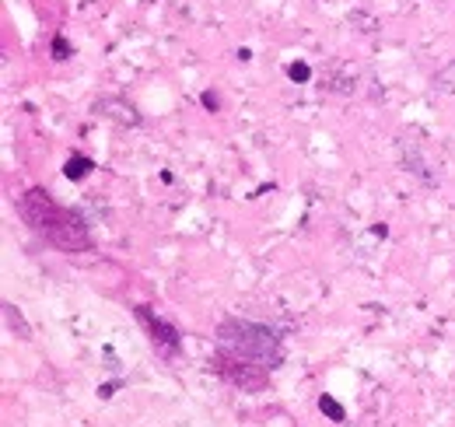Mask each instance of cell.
I'll return each mask as SVG.
<instances>
[{"label": "cell", "instance_id": "obj_11", "mask_svg": "<svg viewBox=\"0 0 455 427\" xmlns=\"http://www.w3.org/2000/svg\"><path fill=\"white\" fill-rule=\"evenodd\" d=\"M53 53H57V60H67V56H70V46H67L63 39H57V43H53Z\"/></svg>", "mask_w": 455, "mask_h": 427}, {"label": "cell", "instance_id": "obj_2", "mask_svg": "<svg viewBox=\"0 0 455 427\" xmlns=\"http://www.w3.org/2000/svg\"><path fill=\"white\" fill-rule=\"evenodd\" d=\"M218 354L238 358V361H252V365H259L267 372L281 368V361H284L281 336L270 326H259V322L249 319H225L218 326Z\"/></svg>", "mask_w": 455, "mask_h": 427}, {"label": "cell", "instance_id": "obj_3", "mask_svg": "<svg viewBox=\"0 0 455 427\" xmlns=\"http://www.w3.org/2000/svg\"><path fill=\"white\" fill-rule=\"evenodd\" d=\"M218 375H225L231 385H238V389H245V392H259L263 385H267V368H259V365H252V361H238V358H228V354H214V361H211Z\"/></svg>", "mask_w": 455, "mask_h": 427}, {"label": "cell", "instance_id": "obj_6", "mask_svg": "<svg viewBox=\"0 0 455 427\" xmlns=\"http://www.w3.org/2000/svg\"><path fill=\"white\" fill-rule=\"evenodd\" d=\"M4 319H7V329H11V333H18L21 340H28V336H32V329H28V322L21 319V312H18L14 305H4Z\"/></svg>", "mask_w": 455, "mask_h": 427}, {"label": "cell", "instance_id": "obj_12", "mask_svg": "<svg viewBox=\"0 0 455 427\" xmlns=\"http://www.w3.org/2000/svg\"><path fill=\"white\" fill-rule=\"evenodd\" d=\"M204 106L211 109V112H218V106H221V102H218V95H214V92H204Z\"/></svg>", "mask_w": 455, "mask_h": 427}, {"label": "cell", "instance_id": "obj_9", "mask_svg": "<svg viewBox=\"0 0 455 427\" xmlns=\"http://www.w3.org/2000/svg\"><path fill=\"white\" fill-rule=\"evenodd\" d=\"M435 85H438L442 92H455V63H449L445 70H438V77H435Z\"/></svg>", "mask_w": 455, "mask_h": 427}, {"label": "cell", "instance_id": "obj_10", "mask_svg": "<svg viewBox=\"0 0 455 427\" xmlns=\"http://www.w3.org/2000/svg\"><path fill=\"white\" fill-rule=\"evenodd\" d=\"M287 74H291V81H308V77H312V70H308L305 63H291Z\"/></svg>", "mask_w": 455, "mask_h": 427}, {"label": "cell", "instance_id": "obj_4", "mask_svg": "<svg viewBox=\"0 0 455 427\" xmlns=\"http://www.w3.org/2000/svg\"><path fill=\"white\" fill-rule=\"evenodd\" d=\"M133 312H137V322L148 329V336H151L155 350H158V354H165V358H175V354H179V329L169 326L165 319H158V316L151 312V305H137Z\"/></svg>", "mask_w": 455, "mask_h": 427}, {"label": "cell", "instance_id": "obj_7", "mask_svg": "<svg viewBox=\"0 0 455 427\" xmlns=\"http://www.w3.org/2000/svg\"><path fill=\"white\" fill-rule=\"evenodd\" d=\"M92 168H95V161L84 158V155H74V158L63 165V175H67V179H84Z\"/></svg>", "mask_w": 455, "mask_h": 427}, {"label": "cell", "instance_id": "obj_1", "mask_svg": "<svg viewBox=\"0 0 455 427\" xmlns=\"http://www.w3.org/2000/svg\"><path fill=\"white\" fill-rule=\"evenodd\" d=\"M18 214H21V221L39 238H46L50 246H57L63 253H84V249H92V235H88V224L81 221V214L60 207L46 189H28L18 200Z\"/></svg>", "mask_w": 455, "mask_h": 427}, {"label": "cell", "instance_id": "obj_8", "mask_svg": "<svg viewBox=\"0 0 455 427\" xmlns=\"http://www.w3.org/2000/svg\"><path fill=\"white\" fill-rule=\"evenodd\" d=\"M319 410H323V414H326L333 424H343V421H347V410H343L333 396H323V399H319Z\"/></svg>", "mask_w": 455, "mask_h": 427}, {"label": "cell", "instance_id": "obj_5", "mask_svg": "<svg viewBox=\"0 0 455 427\" xmlns=\"http://www.w3.org/2000/svg\"><path fill=\"white\" fill-rule=\"evenodd\" d=\"M99 109H113V112H106V116H113L119 123H140V116L133 112V106H126V102H116V99H106V102H99Z\"/></svg>", "mask_w": 455, "mask_h": 427}]
</instances>
